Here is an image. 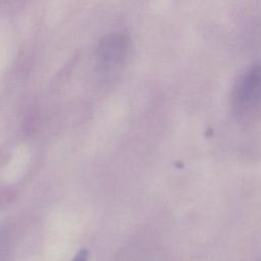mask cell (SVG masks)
I'll use <instances>...</instances> for the list:
<instances>
[{
  "mask_svg": "<svg viewBox=\"0 0 261 261\" xmlns=\"http://www.w3.org/2000/svg\"><path fill=\"white\" fill-rule=\"evenodd\" d=\"M232 114L249 121L261 113V64L246 68L237 79L230 93Z\"/></svg>",
  "mask_w": 261,
  "mask_h": 261,
  "instance_id": "cell-1",
  "label": "cell"
},
{
  "mask_svg": "<svg viewBox=\"0 0 261 261\" xmlns=\"http://www.w3.org/2000/svg\"><path fill=\"white\" fill-rule=\"evenodd\" d=\"M128 40L125 35L114 34L104 38L99 45V58L106 65L120 63L126 56Z\"/></svg>",
  "mask_w": 261,
  "mask_h": 261,
  "instance_id": "cell-2",
  "label": "cell"
},
{
  "mask_svg": "<svg viewBox=\"0 0 261 261\" xmlns=\"http://www.w3.org/2000/svg\"><path fill=\"white\" fill-rule=\"evenodd\" d=\"M87 259H88V251L83 249L75 254L72 261H87Z\"/></svg>",
  "mask_w": 261,
  "mask_h": 261,
  "instance_id": "cell-3",
  "label": "cell"
}]
</instances>
